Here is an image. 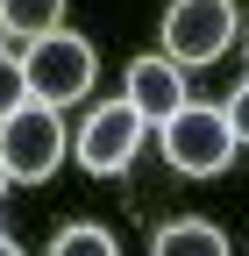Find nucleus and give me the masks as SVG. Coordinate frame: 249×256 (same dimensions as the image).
<instances>
[{
    "label": "nucleus",
    "mask_w": 249,
    "mask_h": 256,
    "mask_svg": "<svg viewBox=\"0 0 249 256\" xmlns=\"http://www.w3.org/2000/svg\"><path fill=\"white\" fill-rule=\"evenodd\" d=\"M22 72H28V92H36L43 107H72V100L92 92V78H100V50L86 36H72V28H50V36H36L22 50Z\"/></svg>",
    "instance_id": "obj_1"
},
{
    "label": "nucleus",
    "mask_w": 249,
    "mask_h": 256,
    "mask_svg": "<svg viewBox=\"0 0 249 256\" xmlns=\"http://www.w3.org/2000/svg\"><path fill=\"white\" fill-rule=\"evenodd\" d=\"M157 136H164V156L185 171V178H214V171H228L235 164V121L228 107H206V100H185L171 121H157Z\"/></svg>",
    "instance_id": "obj_2"
},
{
    "label": "nucleus",
    "mask_w": 249,
    "mask_h": 256,
    "mask_svg": "<svg viewBox=\"0 0 249 256\" xmlns=\"http://www.w3.org/2000/svg\"><path fill=\"white\" fill-rule=\"evenodd\" d=\"M0 156H8L14 185H43L64 156V128H57V107L43 100H22L8 121H0Z\"/></svg>",
    "instance_id": "obj_3"
},
{
    "label": "nucleus",
    "mask_w": 249,
    "mask_h": 256,
    "mask_svg": "<svg viewBox=\"0 0 249 256\" xmlns=\"http://www.w3.org/2000/svg\"><path fill=\"white\" fill-rule=\"evenodd\" d=\"M142 136H150V114L128 100V92H121V100H100L86 114V128H78V164L92 178H107V171H121L142 150Z\"/></svg>",
    "instance_id": "obj_4"
},
{
    "label": "nucleus",
    "mask_w": 249,
    "mask_h": 256,
    "mask_svg": "<svg viewBox=\"0 0 249 256\" xmlns=\"http://www.w3.org/2000/svg\"><path fill=\"white\" fill-rule=\"evenodd\" d=\"M235 0H171L164 14V57L178 64H214L228 43H235Z\"/></svg>",
    "instance_id": "obj_5"
},
{
    "label": "nucleus",
    "mask_w": 249,
    "mask_h": 256,
    "mask_svg": "<svg viewBox=\"0 0 249 256\" xmlns=\"http://www.w3.org/2000/svg\"><path fill=\"white\" fill-rule=\"evenodd\" d=\"M128 100L150 114V121H171L185 107V64L178 57H136L128 64Z\"/></svg>",
    "instance_id": "obj_6"
},
{
    "label": "nucleus",
    "mask_w": 249,
    "mask_h": 256,
    "mask_svg": "<svg viewBox=\"0 0 249 256\" xmlns=\"http://www.w3.org/2000/svg\"><path fill=\"white\" fill-rule=\"evenodd\" d=\"M150 256H228V235L214 228V220L185 214V220H171V228H157V242H150Z\"/></svg>",
    "instance_id": "obj_7"
},
{
    "label": "nucleus",
    "mask_w": 249,
    "mask_h": 256,
    "mask_svg": "<svg viewBox=\"0 0 249 256\" xmlns=\"http://www.w3.org/2000/svg\"><path fill=\"white\" fill-rule=\"evenodd\" d=\"M0 14H8V28L22 43H36L50 28H64V0H0Z\"/></svg>",
    "instance_id": "obj_8"
},
{
    "label": "nucleus",
    "mask_w": 249,
    "mask_h": 256,
    "mask_svg": "<svg viewBox=\"0 0 249 256\" xmlns=\"http://www.w3.org/2000/svg\"><path fill=\"white\" fill-rule=\"evenodd\" d=\"M50 256H121V249H114V235H107V228H92V220H72V228L50 242Z\"/></svg>",
    "instance_id": "obj_9"
},
{
    "label": "nucleus",
    "mask_w": 249,
    "mask_h": 256,
    "mask_svg": "<svg viewBox=\"0 0 249 256\" xmlns=\"http://www.w3.org/2000/svg\"><path fill=\"white\" fill-rule=\"evenodd\" d=\"M22 100H36V92H28V72H22V57H8V50H0V121H8Z\"/></svg>",
    "instance_id": "obj_10"
},
{
    "label": "nucleus",
    "mask_w": 249,
    "mask_h": 256,
    "mask_svg": "<svg viewBox=\"0 0 249 256\" xmlns=\"http://www.w3.org/2000/svg\"><path fill=\"white\" fill-rule=\"evenodd\" d=\"M228 121H235V136H242V142H249V78H242V86H235V100H228Z\"/></svg>",
    "instance_id": "obj_11"
},
{
    "label": "nucleus",
    "mask_w": 249,
    "mask_h": 256,
    "mask_svg": "<svg viewBox=\"0 0 249 256\" xmlns=\"http://www.w3.org/2000/svg\"><path fill=\"white\" fill-rule=\"evenodd\" d=\"M8 185H14V171H8V156H0V192H8Z\"/></svg>",
    "instance_id": "obj_12"
},
{
    "label": "nucleus",
    "mask_w": 249,
    "mask_h": 256,
    "mask_svg": "<svg viewBox=\"0 0 249 256\" xmlns=\"http://www.w3.org/2000/svg\"><path fill=\"white\" fill-rule=\"evenodd\" d=\"M8 36H14V28H8V14H0V50H8Z\"/></svg>",
    "instance_id": "obj_13"
},
{
    "label": "nucleus",
    "mask_w": 249,
    "mask_h": 256,
    "mask_svg": "<svg viewBox=\"0 0 249 256\" xmlns=\"http://www.w3.org/2000/svg\"><path fill=\"white\" fill-rule=\"evenodd\" d=\"M0 256H22V249H14V242H8V235H0Z\"/></svg>",
    "instance_id": "obj_14"
}]
</instances>
